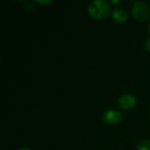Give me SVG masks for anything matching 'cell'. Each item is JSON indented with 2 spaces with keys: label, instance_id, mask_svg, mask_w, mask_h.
<instances>
[{
  "label": "cell",
  "instance_id": "obj_3",
  "mask_svg": "<svg viewBox=\"0 0 150 150\" xmlns=\"http://www.w3.org/2000/svg\"><path fill=\"white\" fill-rule=\"evenodd\" d=\"M120 106L124 110H130L136 105V98L131 94H125L119 98Z\"/></svg>",
  "mask_w": 150,
  "mask_h": 150
},
{
  "label": "cell",
  "instance_id": "obj_2",
  "mask_svg": "<svg viewBox=\"0 0 150 150\" xmlns=\"http://www.w3.org/2000/svg\"><path fill=\"white\" fill-rule=\"evenodd\" d=\"M131 12L134 18L139 22H145L150 18V7L144 2H135Z\"/></svg>",
  "mask_w": 150,
  "mask_h": 150
},
{
  "label": "cell",
  "instance_id": "obj_9",
  "mask_svg": "<svg viewBox=\"0 0 150 150\" xmlns=\"http://www.w3.org/2000/svg\"><path fill=\"white\" fill-rule=\"evenodd\" d=\"M149 32H150V23H149Z\"/></svg>",
  "mask_w": 150,
  "mask_h": 150
},
{
  "label": "cell",
  "instance_id": "obj_4",
  "mask_svg": "<svg viewBox=\"0 0 150 150\" xmlns=\"http://www.w3.org/2000/svg\"><path fill=\"white\" fill-rule=\"evenodd\" d=\"M104 120L110 125H116L122 120V114L116 110H109L105 113Z\"/></svg>",
  "mask_w": 150,
  "mask_h": 150
},
{
  "label": "cell",
  "instance_id": "obj_8",
  "mask_svg": "<svg viewBox=\"0 0 150 150\" xmlns=\"http://www.w3.org/2000/svg\"><path fill=\"white\" fill-rule=\"evenodd\" d=\"M18 150H30L28 148H21L20 149H18Z\"/></svg>",
  "mask_w": 150,
  "mask_h": 150
},
{
  "label": "cell",
  "instance_id": "obj_7",
  "mask_svg": "<svg viewBox=\"0 0 150 150\" xmlns=\"http://www.w3.org/2000/svg\"><path fill=\"white\" fill-rule=\"evenodd\" d=\"M144 47L146 49V51H148L149 53H150V37L147 38L145 40V42H144Z\"/></svg>",
  "mask_w": 150,
  "mask_h": 150
},
{
  "label": "cell",
  "instance_id": "obj_1",
  "mask_svg": "<svg viewBox=\"0 0 150 150\" xmlns=\"http://www.w3.org/2000/svg\"><path fill=\"white\" fill-rule=\"evenodd\" d=\"M89 14L96 19H103L108 16L110 6L107 2L102 0H95L89 4Z\"/></svg>",
  "mask_w": 150,
  "mask_h": 150
},
{
  "label": "cell",
  "instance_id": "obj_5",
  "mask_svg": "<svg viewBox=\"0 0 150 150\" xmlns=\"http://www.w3.org/2000/svg\"><path fill=\"white\" fill-rule=\"evenodd\" d=\"M112 18L118 23H124L127 19V12L125 9L120 7H116L113 9L112 13Z\"/></svg>",
  "mask_w": 150,
  "mask_h": 150
},
{
  "label": "cell",
  "instance_id": "obj_6",
  "mask_svg": "<svg viewBox=\"0 0 150 150\" xmlns=\"http://www.w3.org/2000/svg\"><path fill=\"white\" fill-rule=\"evenodd\" d=\"M138 150H150V141L149 140H142L137 144Z\"/></svg>",
  "mask_w": 150,
  "mask_h": 150
}]
</instances>
